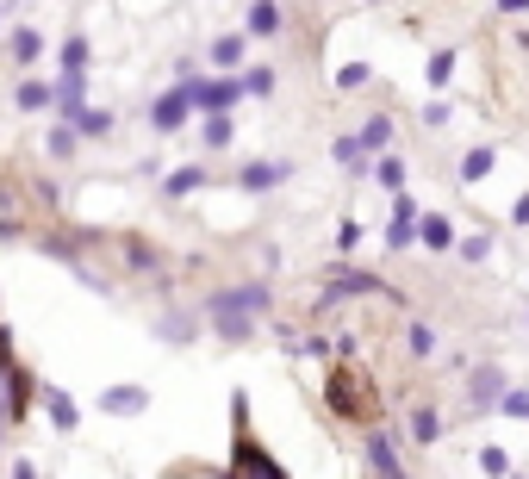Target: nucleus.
Here are the masks:
<instances>
[{
  "label": "nucleus",
  "mask_w": 529,
  "mask_h": 479,
  "mask_svg": "<svg viewBox=\"0 0 529 479\" xmlns=\"http://www.w3.org/2000/svg\"><path fill=\"white\" fill-rule=\"evenodd\" d=\"M181 81H187V94H193V107H200V113H231V107L243 100V81H231V75H212V81H200V75L187 69Z\"/></svg>",
  "instance_id": "obj_2"
},
{
  "label": "nucleus",
  "mask_w": 529,
  "mask_h": 479,
  "mask_svg": "<svg viewBox=\"0 0 529 479\" xmlns=\"http://www.w3.org/2000/svg\"><path fill=\"white\" fill-rule=\"evenodd\" d=\"M243 25H250V38H274V31H280V6H274V0H256Z\"/></svg>",
  "instance_id": "obj_14"
},
{
  "label": "nucleus",
  "mask_w": 529,
  "mask_h": 479,
  "mask_svg": "<svg viewBox=\"0 0 529 479\" xmlns=\"http://www.w3.org/2000/svg\"><path fill=\"white\" fill-rule=\"evenodd\" d=\"M417 237L430 243V249H455V231H448V218H436V212H417Z\"/></svg>",
  "instance_id": "obj_13"
},
{
  "label": "nucleus",
  "mask_w": 529,
  "mask_h": 479,
  "mask_svg": "<svg viewBox=\"0 0 529 479\" xmlns=\"http://www.w3.org/2000/svg\"><path fill=\"white\" fill-rule=\"evenodd\" d=\"M436 436H442V417H436L430 405H423V411H411V442H436Z\"/></svg>",
  "instance_id": "obj_22"
},
{
  "label": "nucleus",
  "mask_w": 529,
  "mask_h": 479,
  "mask_svg": "<svg viewBox=\"0 0 529 479\" xmlns=\"http://www.w3.org/2000/svg\"><path fill=\"white\" fill-rule=\"evenodd\" d=\"M455 81V50H436L430 56V88H448Z\"/></svg>",
  "instance_id": "obj_29"
},
{
  "label": "nucleus",
  "mask_w": 529,
  "mask_h": 479,
  "mask_svg": "<svg viewBox=\"0 0 529 479\" xmlns=\"http://www.w3.org/2000/svg\"><path fill=\"white\" fill-rule=\"evenodd\" d=\"M387 137H393V119H387V113H374V119L355 131V143H362V150H380Z\"/></svg>",
  "instance_id": "obj_18"
},
{
  "label": "nucleus",
  "mask_w": 529,
  "mask_h": 479,
  "mask_svg": "<svg viewBox=\"0 0 529 479\" xmlns=\"http://www.w3.org/2000/svg\"><path fill=\"white\" fill-rule=\"evenodd\" d=\"M499 411H505V417H529V392H511V386H505V398H499Z\"/></svg>",
  "instance_id": "obj_33"
},
{
  "label": "nucleus",
  "mask_w": 529,
  "mask_h": 479,
  "mask_svg": "<svg viewBox=\"0 0 529 479\" xmlns=\"http://www.w3.org/2000/svg\"><path fill=\"white\" fill-rule=\"evenodd\" d=\"M480 467H486L492 479H511V455H505V449H486V455H480Z\"/></svg>",
  "instance_id": "obj_32"
},
{
  "label": "nucleus",
  "mask_w": 529,
  "mask_h": 479,
  "mask_svg": "<svg viewBox=\"0 0 529 479\" xmlns=\"http://www.w3.org/2000/svg\"><path fill=\"white\" fill-rule=\"evenodd\" d=\"M337 293H387V287H380L374 274H337V280H330V299H337Z\"/></svg>",
  "instance_id": "obj_21"
},
{
  "label": "nucleus",
  "mask_w": 529,
  "mask_h": 479,
  "mask_svg": "<svg viewBox=\"0 0 529 479\" xmlns=\"http://www.w3.org/2000/svg\"><path fill=\"white\" fill-rule=\"evenodd\" d=\"M499 13H529V0H499Z\"/></svg>",
  "instance_id": "obj_35"
},
{
  "label": "nucleus",
  "mask_w": 529,
  "mask_h": 479,
  "mask_svg": "<svg viewBox=\"0 0 529 479\" xmlns=\"http://www.w3.org/2000/svg\"><path fill=\"white\" fill-rule=\"evenodd\" d=\"M467 398H474V411H492V405L505 398V373H499V367H474V380H467Z\"/></svg>",
  "instance_id": "obj_5"
},
{
  "label": "nucleus",
  "mask_w": 529,
  "mask_h": 479,
  "mask_svg": "<svg viewBox=\"0 0 529 479\" xmlns=\"http://www.w3.org/2000/svg\"><path fill=\"white\" fill-rule=\"evenodd\" d=\"M19 107L25 113H44L50 107V81H19Z\"/></svg>",
  "instance_id": "obj_23"
},
{
  "label": "nucleus",
  "mask_w": 529,
  "mask_h": 479,
  "mask_svg": "<svg viewBox=\"0 0 529 479\" xmlns=\"http://www.w3.org/2000/svg\"><path fill=\"white\" fill-rule=\"evenodd\" d=\"M13 479H38V474H31V461H19V467H13Z\"/></svg>",
  "instance_id": "obj_36"
},
{
  "label": "nucleus",
  "mask_w": 529,
  "mask_h": 479,
  "mask_svg": "<svg viewBox=\"0 0 529 479\" xmlns=\"http://www.w3.org/2000/svg\"><path fill=\"white\" fill-rule=\"evenodd\" d=\"M237 81H243V94H256V100H262V94H274V69H262V63H256V69H243Z\"/></svg>",
  "instance_id": "obj_26"
},
{
  "label": "nucleus",
  "mask_w": 529,
  "mask_h": 479,
  "mask_svg": "<svg viewBox=\"0 0 529 479\" xmlns=\"http://www.w3.org/2000/svg\"><path fill=\"white\" fill-rule=\"evenodd\" d=\"M212 63H218V69H237V63H243V38H237V31H231V38H212Z\"/></svg>",
  "instance_id": "obj_19"
},
{
  "label": "nucleus",
  "mask_w": 529,
  "mask_h": 479,
  "mask_svg": "<svg viewBox=\"0 0 529 479\" xmlns=\"http://www.w3.org/2000/svg\"><path fill=\"white\" fill-rule=\"evenodd\" d=\"M374 175H380V187H393V193H405V162H398V156H387V162H374Z\"/></svg>",
  "instance_id": "obj_30"
},
{
  "label": "nucleus",
  "mask_w": 529,
  "mask_h": 479,
  "mask_svg": "<svg viewBox=\"0 0 529 479\" xmlns=\"http://www.w3.org/2000/svg\"><path fill=\"white\" fill-rule=\"evenodd\" d=\"M200 181H206V168H175V175H168V200H187Z\"/></svg>",
  "instance_id": "obj_24"
},
{
  "label": "nucleus",
  "mask_w": 529,
  "mask_h": 479,
  "mask_svg": "<svg viewBox=\"0 0 529 479\" xmlns=\"http://www.w3.org/2000/svg\"><path fill=\"white\" fill-rule=\"evenodd\" d=\"M231 479H286L274 461H268V449L250 442V430H243V423H237V467H231Z\"/></svg>",
  "instance_id": "obj_3"
},
{
  "label": "nucleus",
  "mask_w": 529,
  "mask_h": 479,
  "mask_svg": "<svg viewBox=\"0 0 529 479\" xmlns=\"http://www.w3.org/2000/svg\"><path fill=\"white\" fill-rule=\"evenodd\" d=\"M486 175H492V150L480 143V150H467V156H461V181H486Z\"/></svg>",
  "instance_id": "obj_20"
},
{
  "label": "nucleus",
  "mask_w": 529,
  "mask_h": 479,
  "mask_svg": "<svg viewBox=\"0 0 529 479\" xmlns=\"http://www.w3.org/2000/svg\"><path fill=\"white\" fill-rule=\"evenodd\" d=\"M405 343H411V355H430V349H436V330H430L423 318H411V324H405Z\"/></svg>",
  "instance_id": "obj_25"
},
{
  "label": "nucleus",
  "mask_w": 529,
  "mask_h": 479,
  "mask_svg": "<svg viewBox=\"0 0 529 479\" xmlns=\"http://www.w3.org/2000/svg\"><path fill=\"white\" fill-rule=\"evenodd\" d=\"M50 156H75V124H50Z\"/></svg>",
  "instance_id": "obj_31"
},
{
  "label": "nucleus",
  "mask_w": 529,
  "mask_h": 479,
  "mask_svg": "<svg viewBox=\"0 0 529 479\" xmlns=\"http://www.w3.org/2000/svg\"><path fill=\"white\" fill-rule=\"evenodd\" d=\"M387 243H393V249H411V243H417V206H411L405 193H398V206H393V225H387Z\"/></svg>",
  "instance_id": "obj_10"
},
{
  "label": "nucleus",
  "mask_w": 529,
  "mask_h": 479,
  "mask_svg": "<svg viewBox=\"0 0 529 479\" xmlns=\"http://www.w3.org/2000/svg\"><path fill=\"white\" fill-rule=\"evenodd\" d=\"M0 417H6V411H0Z\"/></svg>",
  "instance_id": "obj_37"
},
{
  "label": "nucleus",
  "mask_w": 529,
  "mask_h": 479,
  "mask_svg": "<svg viewBox=\"0 0 529 479\" xmlns=\"http://www.w3.org/2000/svg\"><path fill=\"white\" fill-rule=\"evenodd\" d=\"M286 175H293L286 162H250V168L237 175V187H243V193H268V187H280Z\"/></svg>",
  "instance_id": "obj_8"
},
{
  "label": "nucleus",
  "mask_w": 529,
  "mask_h": 479,
  "mask_svg": "<svg viewBox=\"0 0 529 479\" xmlns=\"http://www.w3.org/2000/svg\"><path fill=\"white\" fill-rule=\"evenodd\" d=\"M6 50H13V63H25V69H31V63H38V56H44V38H38V31H31V25H19V31H13V38H6Z\"/></svg>",
  "instance_id": "obj_12"
},
{
  "label": "nucleus",
  "mask_w": 529,
  "mask_h": 479,
  "mask_svg": "<svg viewBox=\"0 0 529 479\" xmlns=\"http://www.w3.org/2000/svg\"><path fill=\"white\" fill-rule=\"evenodd\" d=\"M44 417H50L56 430H75V423H81V417H75V398L56 392V386H44Z\"/></svg>",
  "instance_id": "obj_11"
},
{
  "label": "nucleus",
  "mask_w": 529,
  "mask_h": 479,
  "mask_svg": "<svg viewBox=\"0 0 529 479\" xmlns=\"http://www.w3.org/2000/svg\"><path fill=\"white\" fill-rule=\"evenodd\" d=\"M187 107H193V94H187V81H181V88H168V94L149 107V124L168 137V131H181V124H187Z\"/></svg>",
  "instance_id": "obj_4"
},
{
  "label": "nucleus",
  "mask_w": 529,
  "mask_h": 479,
  "mask_svg": "<svg viewBox=\"0 0 529 479\" xmlns=\"http://www.w3.org/2000/svg\"><path fill=\"white\" fill-rule=\"evenodd\" d=\"M268 305H274V299H268L262 280H243V287H225V293L206 299V324H212L225 343H243V337H250V318H262Z\"/></svg>",
  "instance_id": "obj_1"
},
{
  "label": "nucleus",
  "mask_w": 529,
  "mask_h": 479,
  "mask_svg": "<svg viewBox=\"0 0 529 479\" xmlns=\"http://www.w3.org/2000/svg\"><path fill=\"white\" fill-rule=\"evenodd\" d=\"M143 405H149L143 386H107V392H100V411H107V417H137Z\"/></svg>",
  "instance_id": "obj_6"
},
{
  "label": "nucleus",
  "mask_w": 529,
  "mask_h": 479,
  "mask_svg": "<svg viewBox=\"0 0 529 479\" xmlns=\"http://www.w3.org/2000/svg\"><path fill=\"white\" fill-rule=\"evenodd\" d=\"M368 461H374V479H411L405 467H398L393 436H387V430H374V436H368Z\"/></svg>",
  "instance_id": "obj_7"
},
{
  "label": "nucleus",
  "mask_w": 529,
  "mask_h": 479,
  "mask_svg": "<svg viewBox=\"0 0 529 479\" xmlns=\"http://www.w3.org/2000/svg\"><path fill=\"white\" fill-rule=\"evenodd\" d=\"M231 143V113H206V150H225Z\"/></svg>",
  "instance_id": "obj_27"
},
{
  "label": "nucleus",
  "mask_w": 529,
  "mask_h": 479,
  "mask_svg": "<svg viewBox=\"0 0 529 479\" xmlns=\"http://www.w3.org/2000/svg\"><path fill=\"white\" fill-rule=\"evenodd\" d=\"M330 156H337V162H343L349 175H362V168H368V150H362L355 137H337V143H330Z\"/></svg>",
  "instance_id": "obj_16"
},
{
  "label": "nucleus",
  "mask_w": 529,
  "mask_h": 479,
  "mask_svg": "<svg viewBox=\"0 0 529 479\" xmlns=\"http://www.w3.org/2000/svg\"><path fill=\"white\" fill-rule=\"evenodd\" d=\"M63 81H69V88H81V81H88V38H81V31H69V38H63Z\"/></svg>",
  "instance_id": "obj_9"
},
{
  "label": "nucleus",
  "mask_w": 529,
  "mask_h": 479,
  "mask_svg": "<svg viewBox=\"0 0 529 479\" xmlns=\"http://www.w3.org/2000/svg\"><path fill=\"white\" fill-rule=\"evenodd\" d=\"M511 225H529V193L517 200V212H511Z\"/></svg>",
  "instance_id": "obj_34"
},
{
  "label": "nucleus",
  "mask_w": 529,
  "mask_h": 479,
  "mask_svg": "<svg viewBox=\"0 0 529 479\" xmlns=\"http://www.w3.org/2000/svg\"><path fill=\"white\" fill-rule=\"evenodd\" d=\"M156 337H162V343H193V318L168 312V318H156Z\"/></svg>",
  "instance_id": "obj_17"
},
{
  "label": "nucleus",
  "mask_w": 529,
  "mask_h": 479,
  "mask_svg": "<svg viewBox=\"0 0 529 479\" xmlns=\"http://www.w3.org/2000/svg\"><path fill=\"white\" fill-rule=\"evenodd\" d=\"M125 255H132V268H137V274H156V261H162V255H156V249H149L143 237L125 243Z\"/></svg>",
  "instance_id": "obj_28"
},
{
  "label": "nucleus",
  "mask_w": 529,
  "mask_h": 479,
  "mask_svg": "<svg viewBox=\"0 0 529 479\" xmlns=\"http://www.w3.org/2000/svg\"><path fill=\"white\" fill-rule=\"evenodd\" d=\"M69 124H75V137H107V131H113V113H107V107H81Z\"/></svg>",
  "instance_id": "obj_15"
}]
</instances>
